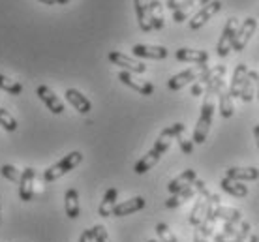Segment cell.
<instances>
[{
    "mask_svg": "<svg viewBox=\"0 0 259 242\" xmlns=\"http://www.w3.org/2000/svg\"><path fill=\"white\" fill-rule=\"evenodd\" d=\"M134 6H136V17L139 23V28L143 32H150L152 26H150L149 19V0H134Z\"/></svg>",
    "mask_w": 259,
    "mask_h": 242,
    "instance_id": "obj_25",
    "label": "cell"
},
{
    "mask_svg": "<svg viewBox=\"0 0 259 242\" xmlns=\"http://www.w3.org/2000/svg\"><path fill=\"white\" fill-rule=\"evenodd\" d=\"M147 242H158V240H147Z\"/></svg>",
    "mask_w": 259,
    "mask_h": 242,
    "instance_id": "obj_44",
    "label": "cell"
},
{
    "mask_svg": "<svg viewBox=\"0 0 259 242\" xmlns=\"http://www.w3.org/2000/svg\"><path fill=\"white\" fill-rule=\"evenodd\" d=\"M175 59L179 62H188V64H207L208 62V53L203 49H188V47H182L177 49Z\"/></svg>",
    "mask_w": 259,
    "mask_h": 242,
    "instance_id": "obj_16",
    "label": "cell"
},
{
    "mask_svg": "<svg viewBox=\"0 0 259 242\" xmlns=\"http://www.w3.org/2000/svg\"><path fill=\"white\" fill-rule=\"evenodd\" d=\"M0 214H2V209H0Z\"/></svg>",
    "mask_w": 259,
    "mask_h": 242,
    "instance_id": "obj_45",
    "label": "cell"
},
{
    "mask_svg": "<svg viewBox=\"0 0 259 242\" xmlns=\"http://www.w3.org/2000/svg\"><path fill=\"white\" fill-rule=\"evenodd\" d=\"M224 75H226V66L224 64L208 68L207 72L203 73V75L194 83V86H192V96H194V98H199L201 94H205L208 85H212L214 81H218V79H224Z\"/></svg>",
    "mask_w": 259,
    "mask_h": 242,
    "instance_id": "obj_7",
    "label": "cell"
},
{
    "mask_svg": "<svg viewBox=\"0 0 259 242\" xmlns=\"http://www.w3.org/2000/svg\"><path fill=\"white\" fill-rule=\"evenodd\" d=\"M81 162H83V152H79V151L70 152V154H66V156L60 160V162L53 164L49 169L44 171V180H46V182L59 180L60 177H64V175H68L70 171L75 169V167H77Z\"/></svg>",
    "mask_w": 259,
    "mask_h": 242,
    "instance_id": "obj_4",
    "label": "cell"
},
{
    "mask_svg": "<svg viewBox=\"0 0 259 242\" xmlns=\"http://www.w3.org/2000/svg\"><path fill=\"white\" fill-rule=\"evenodd\" d=\"M237 28H239V19H237V17L227 19L226 26H224V30H222L220 39H218V45H216V55H218V57L224 59V57H227V55L231 53Z\"/></svg>",
    "mask_w": 259,
    "mask_h": 242,
    "instance_id": "obj_6",
    "label": "cell"
},
{
    "mask_svg": "<svg viewBox=\"0 0 259 242\" xmlns=\"http://www.w3.org/2000/svg\"><path fill=\"white\" fill-rule=\"evenodd\" d=\"M207 70H208L207 64L192 66V68H188V70H184V72H181V73H177V75H173V77L169 79L167 88L169 90H181V88H184V86L190 85V83H195Z\"/></svg>",
    "mask_w": 259,
    "mask_h": 242,
    "instance_id": "obj_5",
    "label": "cell"
},
{
    "mask_svg": "<svg viewBox=\"0 0 259 242\" xmlns=\"http://www.w3.org/2000/svg\"><path fill=\"white\" fill-rule=\"evenodd\" d=\"M0 175L6 178V180L15 182V184H19V180H21V169H17L15 165H10V164H4L0 167Z\"/></svg>",
    "mask_w": 259,
    "mask_h": 242,
    "instance_id": "obj_33",
    "label": "cell"
},
{
    "mask_svg": "<svg viewBox=\"0 0 259 242\" xmlns=\"http://www.w3.org/2000/svg\"><path fill=\"white\" fill-rule=\"evenodd\" d=\"M41 4H47V6H55V4H68L70 0H39Z\"/></svg>",
    "mask_w": 259,
    "mask_h": 242,
    "instance_id": "obj_40",
    "label": "cell"
},
{
    "mask_svg": "<svg viewBox=\"0 0 259 242\" xmlns=\"http://www.w3.org/2000/svg\"><path fill=\"white\" fill-rule=\"evenodd\" d=\"M117 197H118L117 188H109V190L105 191L104 199H102V203H100V209H98V214L102 218H109L113 207L117 205Z\"/></svg>",
    "mask_w": 259,
    "mask_h": 242,
    "instance_id": "obj_29",
    "label": "cell"
},
{
    "mask_svg": "<svg viewBox=\"0 0 259 242\" xmlns=\"http://www.w3.org/2000/svg\"><path fill=\"white\" fill-rule=\"evenodd\" d=\"M182 2H186V0H167V2H165V6H167L169 10H173V12H175V10L181 6Z\"/></svg>",
    "mask_w": 259,
    "mask_h": 242,
    "instance_id": "obj_39",
    "label": "cell"
},
{
    "mask_svg": "<svg viewBox=\"0 0 259 242\" xmlns=\"http://www.w3.org/2000/svg\"><path fill=\"white\" fill-rule=\"evenodd\" d=\"M177 141H179V147H181V151L184 152V154H192V152H194V141H190V139L184 137V133L177 135Z\"/></svg>",
    "mask_w": 259,
    "mask_h": 242,
    "instance_id": "obj_37",
    "label": "cell"
},
{
    "mask_svg": "<svg viewBox=\"0 0 259 242\" xmlns=\"http://www.w3.org/2000/svg\"><path fill=\"white\" fill-rule=\"evenodd\" d=\"M149 19L152 30H162L163 28V6L160 0H149Z\"/></svg>",
    "mask_w": 259,
    "mask_h": 242,
    "instance_id": "obj_26",
    "label": "cell"
},
{
    "mask_svg": "<svg viewBox=\"0 0 259 242\" xmlns=\"http://www.w3.org/2000/svg\"><path fill=\"white\" fill-rule=\"evenodd\" d=\"M34 178H36V169L25 167V169L21 171V180H19L21 201H30V199H34Z\"/></svg>",
    "mask_w": 259,
    "mask_h": 242,
    "instance_id": "obj_15",
    "label": "cell"
},
{
    "mask_svg": "<svg viewBox=\"0 0 259 242\" xmlns=\"http://www.w3.org/2000/svg\"><path fill=\"white\" fill-rule=\"evenodd\" d=\"M220 10H222L220 0H210V2H207V4L201 8L199 12H195V15L190 19V28H192V30H199L201 26L207 25L208 19H212Z\"/></svg>",
    "mask_w": 259,
    "mask_h": 242,
    "instance_id": "obj_9",
    "label": "cell"
},
{
    "mask_svg": "<svg viewBox=\"0 0 259 242\" xmlns=\"http://www.w3.org/2000/svg\"><path fill=\"white\" fill-rule=\"evenodd\" d=\"M210 191H203V193H199V197H197V201H195L194 209H192V212H190V223L194 225V227H197L201 223V220L205 218V214H207V209H208V203H210Z\"/></svg>",
    "mask_w": 259,
    "mask_h": 242,
    "instance_id": "obj_18",
    "label": "cell"
},
{
    "mask_svg": "<svg viewBox=\"0 0 259 242\" xmlns=\"http://www.w3.org/2000/svg\"><path fill=\"white\" fill-rule=\"evenodd\" d=\"M145 205H147L145 197H141V196L132 197V199H128V201H122V203L115 205L113 210H111V216L120 218V216H128V214H136V212L145 209Z\"/></svg>",
    "mask_w": 259,
    "mask_h": 242,
    "instance_id": "obj_14",
    "label": "cell"
},
{
    "mask_svg": "<svg viewBox=\"0 0 259 242\" xmlns=\"http://www.w3.org/2000/svg\"><path fill=\"white\" fill-rule=\"evenodd\" d=\"M226 178L239 180V182L257 180V178H259V169H257V167H229V169H226Z\"/></svg>",
    "mask_w": 259,
    "mask_h": 242,
    "instance_id": "obj_21",
    "label": "cell"
},
{
    "mask_svg": "<svg viewBox=\"0 0 259 242\" xmlns=\"http://www.w3.org/2000/svg\"><path fill=\"white\" fill-rule=\"evenodd\" d=\"M257 28V21L253 17H246V21L237 28V34H235V41H233V51L240 53L244 47L248 45V41L252 39L253 32Z\"/></svg>",
    "mask_w": 259,
    "mask_h": 242,
    "instance_id": "obj_10",
    "label": "cell"
},
{
    "mask_svg": "<svg viewBox=\"0 0 259 242\" xmlns=\"http://www.w3.org/2000/svg\"><path fill=\"white\" fill-rule=\"evenodd\" d=\"M156 233H158L160 242H179L175 233L171 231V227H169L167 223H158V225H156Z\"/></svg>",
    "mask_w": 259,
    "mask_h": 242,
    "instance_id": "obj_35",
    "label": "cell"
},
{
    "mask_svg": "<svg viewBox=\"0 0 259 242\" xmlns=\"http://www.w3.org/2000/svg\"><path fill=\"white\" fill-rule=\"evenodd\" d=\"M255 96H257V100H259V77H257V83H255Z\"/></svg>",
    "mask_w": 259,
    "mask_h": 242,
    "instance_id": "obj_43",
    "label": "cell"
},
{
    "mask_svg": "<svg viewBox=\"0 0 259 242\" xmlns=\"http://www.w3.org/2000/svg\"><path fill=\"white\" fill-rule=\"evenodd\" d=\"M248 75V66L246 64H239L237 68H235L233 72V79H231V85H229V94H231V98H239L240 94V86H242V83H244V79H246Z\"/></svg>",
    "mask_w": 259,
    "mask_h": 242,
    "instance_id": "obj_27",
    "label": "cell"
},
{
    "mask_svg": "<svg viewBox=\"0 0 259 242\" xmlns=\"http://www.w3.org/2000/svg\"><path fill=\"white\" fill-rule=\"evenodd\" d=\"M77 242H94V238H92V229H87L81 233V236H79Z\"/></svg>",
    "mask_w": 259,
    "mask_h": 242,
    "instance_id": "obj_38",
    "label": "cell"
},
{
    "mask_svg": "<svg viewBox=\"0 0 259 242\" xmlns=\"http://www.w3.org/2000/svg\"><path fill=\"white\" fill-rule=\"evenodd\" d=\"M92 238H94V242H111L104 225H94L92 227Z\"/></svg>",
    "mask_w": 259,
    "mask_h": 242,
    "instance_id": "obj_36",
    "label": "cell"
},
{
    "mask_svg": "<svg viewBox=\"0 0 259 242\" xmlns=\"http://www.w3.org/2000/svg\"><path fill=\"white\" fill-rule=\"evenodd\" d=\"M107 59H109L111 64L122 68V72H130V73H134V75H136V73L147 72V66L143 64V62L132 59V57H128V55H124V53H120V51H111L109 55H107Z\"/></svg>",
    "mask_w": 259,
    "mask_h": 242,
    "instance_id": "obj_8",
    "label": "cell"
},
{
    "mask_svg": "<svg viewBox=\"0 0 259 242\" xmlns=\"http://www.w3.org/2000/svg\"><path fill=\"white\" fill-rule=\"evenodd\" d=\"M66 100H68L71 107L77 113H81V115L91 113V109H92L91 100L87 98L81 90H77V88H68V90H66Z\"/></svg>",
    "mask_w": 259,
    "mask_h": 242,
    "instance_id": "obj_17",
    "label": "cell"
},
{
    "mask_svg": "<svg viewBox=\"0 0 259 242\" xmlns=\"http://www.w3.org/2000/svg\"><path fill=\"white\" fill-rule=\"evenodd\" d=\"M194 242H207V236L201 235L199 231L195 229V235H194Z\"/></svg>",
    "mask_w": 259,
    "mask_h": 242,
    "instance_id": "obj_41",
    "label": "cell"
},
{
    "mask_svg": "<svg viewBox=\"0 0 259 242\" xmlns=\"http://www.w3.org/2000/svg\"><path fill=\"white\" fill-rule=\"evenodd\" d=\"M134 57L139 59H152V60H163L167 59L169 51L163 45H147V43H136L132 47Z\"/></svg>",
    "mask_w": 259,
    "mask_h": 242,
    "instance_id": "obj_12",
    "label": "cell"
},
{
    "mask_svg": "<svg viewBox=\"0 0 259 242\" xmlns=\"http://www.w3.org/2000/svg\"><path fill=\"white\" fill-rule=\"evenodd\" d=\"M0 90L8 92V94H13V96H19L21 92H23V85L0 73Z\"/></svg>",
    "mask_w": 259,
    "mask_h": 242,
    "instance_id": "obj_32",
    "label": "cell"
},
{
    "mask_svg": "<svg viewBox=\"0 0 259 242\" xmlns=\"http://www.w3.org/2000/svg\"><path fill=\"white\" fill-rule=\"evenodd\" d=\"M195 196H197L195 184H190L188 188H184V190L177 191V193H173V196L169 197L167 201H165V209H177V207L184 205L186 201H190V199H194Z\"/></svg>",
    "mask_w": 259,
    "mask_h": 242,
    "instance_id": "obj_23",
    "label": "cell"
},
{
    "mask_svg": "<svg viewBox=\"0 0 259 242\" xmlns=\"http://www.w3.org/2000/svg\"><path fill=\"white\" fill-rule=\"evenodd\" d=\"M207 2H210V0H186V2H182L181 6L173 12V21H175V23H182V21H186L190 15H192L194 10H197V8L201 10Z\"/></svg>",
    "mask_w": 259,
    "mask_h": 242,
    "instance_id": "obj_20",
    "label": "cell"
},
{
    "mask_svg": "<svg viewBox=\"0 0 259 242\" xmlns=\"http://www.w3.org/2000/svg\"><path fill=\"white\" fill-rule=\"evenodd\" d=\"M184 131H186V126L182 124V122H175V124L163 128L162 133H160L158 139H156L154 147H152V149H150V151L147 152L136 165H134V171H136L137 175H145L147 171L152 169V167L162 160L163 154L169 151L171 141L177 139V135H181V133H184Z\"/></svg>",
    "mask_w": 259,
    "mask_h": 242,
    "instance_id": "obj_1",
    "label": "cell"
},
{
    "mask_svg": "<svg viewBox=\"0 0 259 242\" xmlns=\"http://www.w3.org/2000/svg\"><path fill=\"white\" fill-rule=\"evenodd\" d=\"M214 216H216V222L222 220V222L227 223H240L242 222V216L237 209H231V207H218L214 210Z\"/></svg>",
    "mask_w": 259,
    "mask_h": 242,
    "instance_id": "obj_31",
    "label": "cell"
},
{
    "mask_svg": "<svg viewBox=\"0 0 259 242\" xmlns=\"http://www.w3.org/2000/svg\"><path fill=\"white\" fill-rule=\"evenodd\" d=\"M253 137H255V143H257L259 149V124H255V128H253Z\"/></svg>",
    "mask_w": 259,
    "mask_h": 242,
    "instance_id": "obj_42",
    "label": "cell"
},
{
    "mask_svg": "<svg viewBox=\"0 0 259 242\" xmlns=\"http://www.w3.org/2000/svg\"><path fill=\"white\" fill-rule=\"evenodd\" d=\"M257 77H259L257 72L248 70V75H246V79H244L242 86H240V94H239V98L242 100L244 104H250L253 100V96H255V83H257Z\"/></svg>",
    "mask_w": 259,
    "mask_h": 242,
    "instance_id": "obj_24",
    "label": "cell"
},
{
    "mask_svg": "<svg viewBox=\"0 0 259 242\" xmlns=\"http://www.w3.org/2000/svg\"><path fill=\"white\" fill-rule=\"evenodd\" d=\"M118 79H120V83L130 88H134L136 92L143 94V96H150V94H154V85L149 83V81H143V79H137L134 73L130 72H120L118 73Z\"/></svg>",
    "mask_w": 259,
    "mask_h": 242,
    "instance_id": "obj_13",
    "label": "cell"
},
{
    "mask_svg": "<svg viewBox=\"0 0 259 242\" xmlns=\"http://www.w3.org/2000/svg\"><path fill=\"white\" fill-rule=\"evenodd\" d=\"M197 178V173H195V169H186L182 171L179 177H175L171 182L167 184V191L173 196V193H177V191L184 190V188H188L190 184H194V180Z\"/></svg>",
    "mask_w": 259,
    "mask_h": 242,
    "instance_id": "obj_19",
    "label": "cell"
},
{
    "mask_svg": "<svg viewBox=\"0 0 259 242\" xmlns=\"http://www.w3.org/2000/svg\"><path fill=\"white\" fill-rule=\"evenodd\" d=\"M64 210H66V216L70 218V220H77L79 214H81V207H79V191L75 190V188L66 190Z\"/></svg>",
    "mask_w": 259,
    "mask_h": 242,
    "instance_id": "obj_22",
    "label": "cell"
},
{
    "mask_svg": "<svg viewBox=\"0 0 259 242\" xmlns=\"http://www.w3.org/2000/svg\"><path fill=\"white\" fill-rule=\"evenodd\" d=\"M36 94H38V98L46 104V107L53 113V115H62V113H64V104H62V100H60L47 85H39Z\"/></svg>",
    "mask_w": 259,
    "mask_h": 242,
    "instance_id": "obj_11",
    "label": "cell"
},
{
    "mask_svg": "<svg viewBox=\"0 0 259 242\" xmlns=\"http://www.w3.org/2000/svg\"><path fill=\"white\" fill-rule=\"evenodd\" d=\"M214 242H259V238L250 231V223H227L224 222L222 233L214 235Z\"/></svg>",
    "mask_w": 259,
    "mask_h": 242,
    "instance_id": "obj_3",
    "label": "cell"
},
{
    "mask_svg": "<svg viewBox=\"0 0 259 242\" xmlns=\"http://www.w3.org/2000/svg\"><path fill=\"white\" fill-rule=\"evenodd\" d=\"M224 86H226L224 79H218V81H214L212 85H208L207 90H205V100H203V105H201L199 118H197L194 137H192V141L195 144H203L207 141L208 130H210V124H212L214 118V109H216V96H218V92Z\"/></svg>",
    "mask_w": 259,
    "mask_h": 242,
    "instance_id": "obj_2",
    "label": "cell"
},
{
    "mask_svg": "<svg viewBox=\"0 0 259 242\" xmlns=\"http://www.w3.org/2000/svg\"><path fill=\"white\" fill-rule=\"evenodd\" d=\"M218 105H220V115L222 118H231L235 113V105H233V98L227 90L226 86L218 92Z\"/></svg>",
    "mask_w": 259,
    "mask_h": 242,
    "instance_id": "obj_30",
    "label": "cell"
},
{
    "mask_svg": "<svg viewBox=\"0 0 259 242\" xmlns=\"http://www.w3.org/2000/svg\"><path fill=\"white\" fill-rule=\"evenodd\" d=\"M0 126L4 128L6 131H17V120L12 117V113L10 111H6V109H2L0 107Z\"/></svg>",
    "mask_w": 259,
    "mask_h": 242,
    "instance_id": "obj_34",
    "label": "cell"
},
{
    "mask_svg": "<svg viewBox=\"0 0 259 242\" xmlns=\"http://www.w3.org/2000/svg\"><path fill=\"white\" fill-rule=\"evenodd\" d=\"M220 186L226 193H229V196H233V197H246L248 196V186L246 184L239 182V180H231V178L224 177L220 180Z\"/></svg>",
    "mask_w": 259,
    "mask_h": 242,
    "instance_id": "obj_28",
    "label": "cell"
}]
</instances>
